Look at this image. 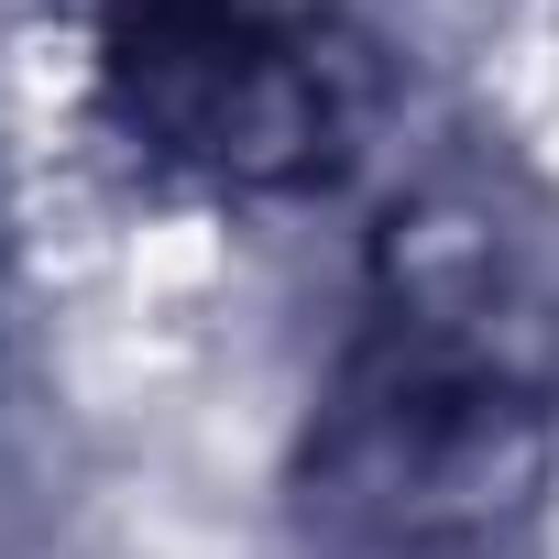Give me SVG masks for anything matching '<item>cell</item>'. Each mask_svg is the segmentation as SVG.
<instances>
[{
    "label": "cell",
    "mask_w": 559,
    "mask_h": 559,
    "mask_svg": "<svg viewBox=\"0 0 559 559\" xmlns=\"http://www.w3.org/2000/svg\"><path fill=\"white\" fill-rule=\"evenodd\" d=\"M110 132L219 198H297L352 154V56L297 0H88Z\"/></svg>",
    "instance_id": "obj_2"
},
{
    "label": "cell",
    "mask_w": 559,
    "mask_h": 559,
    "mask_svg": "<svg viewBox=\"0 0 559 559\" xmlns=\"http://www.w3.org/2000/svg\"><path fill=\"white\" fill-rule=\"evenodd\" d=\"M548 483V406L526 362L483 330V308H450L439 286H406L373 308V330L341 352V384L308 439V504L373 548H483L526 493Z\"/></svg>",
    "instance_id": "obj_1"
}]
</instances>
